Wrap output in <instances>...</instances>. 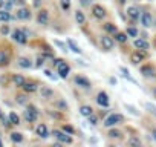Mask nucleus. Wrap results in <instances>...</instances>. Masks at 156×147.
<instances>
[{"instance_id": "nucleus-27", "label": "nucleus", "mask_w": 156, "mask_h": 147, "mask_svg": "<svg viewBox=\"0 0 156 147\" xmlns=\"http://www.w3.org/2000/svg\"><path fill=\"white\" fill-rule=\"evenodd\" d=\"M55 107H57V109H60L61 112H67V110H69V106H67V103H66V100H64V98L57 100V101H55Z\"/></svg>"}, {"instance_id": "nucleus-11", "label": "nucleus", "mask_w": 156, "mask_h": 147, "mask_svg": "<svg viewBox=\"0 0 156 147\" xmlns=\"http://www.w3.org/2000/svg\"><path fill=\"white\" fill-rule=\"evenodd\" d=\"M95 100H97V104H100L101 107H109V106H110V98H109V95H107L104 91L98 92Z\"/></svg>"}, {"instance_id": "nucleus-53", "label": "nucleus", "mask_w": 156, "mask_h": 147, "mask_svg": "<svg viewBox=\"0 0 156 147\" xmlns=\"http://www.w3.org/2000/svg\"><path fill=\"white\" fill-rule=\"evenodd\" d=\"M89 142H90V144H97V142H98V139H97V138H94V136H92V138H90V139H89Z\"/></svg>"}, {"instance_id": "nucleus-60", "label": "nucleus", "mask_w": 156, "mask_h": 147, "mask_svg": "<svg viewBox=\"0 0 156 147\" xmlns=\"http://www.w3.org/2000/svg\"><path fill=\"white\" fill-rule=\"evenodd\" d=\"M153 43H154V48H156V37H154V41Z\"/></svg>"}, {"instance_id": "nucleus-57", "label": "nucleus", "mask_w": 156, "mask_h": 147, "mask_svg": "<svg viewBox=\"0 0 156 147\" xmlns=\"http://www.w3.org/2000/svg\"><path fill=\"white\" fill-rule=\"evenodd\" d=\"M151 135H153V139L156 141V129H153V132H151Z\"/></svg>"}, {"instance_id": "nucleus-13", "label": "nucleus", "mask_w": 156, "mask_h": 147, "mask_svg": "<svg viewBox=\"0 0 156 147\" xmlns=\"http://www.w3.org/2000/svg\"><path fill=\"white\" fill-rule=\"evenodd\" d=\"M37 23L41 26H48L49 25V11L48 9H40L37 14Z\"/></svg>"}, {"instance_id": "nucleus-50", "label": "nucleus", "mask_w": 156, "mask_h": 147, "mask_svg": "<svg viewBox=\"0 0 156 147\" xmlns=\"http://www.w3.org/2000/svg\"><path fill=\"white\" fill-rule=\"evenodd\" d=\"M40 5H41V0H34V6L35 8H40Z\"/></svg>"}, {"instance_id": "nucleus-22", "label": "nucleus", "mask_w": 156, "mask_h": 147, "mask_svg": "<svg viewBox=\"0 0 156 147\" xmlns=\"http://www.w3.org/2000/svg\"><path fill=\"white\" fill-rule=\"evenodd\" d=\"M11 80H12V83H14L17 88H22V86L26 83V78H25L23 75H20V74H14V75L11 77Z\"/></svg>"}, {"instance_id": "nucleus-24", "label": "nucleus", "mask_w": 156, "mask_h": 147, "mask_svg": "<svg viewBox=\"0 0 156 147\" xmlns=\"http://www.w3.org/2000/svg\"><path fill=\"white\" fill-rule=\"evenodd\" d=\"M9 61H11L9 54H8V52H5V51H0V67L8 66V64H9Z\"/></svg>"}, {"instance_id": "nucleus-33", "label": "nucleus", "mask_w": 156, "mask_h": 147, "mask_svg": "<svg viewBox=\"0 0 156 147\" xmlns=\"http://www.w3.org/2000/svg\"><path fill=\"white\" fill-rule=\"evenodd\" d=\"M127 38H129L127 32H116V34H115V40H116L118 43H126Z\"/></svg>"}, {"instance_id": "nucleus-2", "label": "nucleus", "mask_w": 156, "mask_h": 147, "mask_svg": "<svg viewBox=\"0 0 156 147\" xmlns=\"http://www.w3.org/2000/svg\"><path fill=\"white\" fill-rule=\"evenodd\" d=\"M11 38L17 41L19 45H26L28 43V31L25 29H14L11 32Z\"/></svg>"}, {"instance_id": "nucleus-62", "label": "nucleus", "mask_w": 156, "mask_h": 147, "mask_svg": "<svg viewBox=\"0 0 156 147\" xmlns=\"http://www.w3.org/2000/svg\"><path fill=\"white\" fill-rule=\"evenodd\" d=\"M148 2H153V0H148Z\"/></svg>"}, {"instance_id": "nucleus-20", "label": "nucleus", "mask_w": 156, "mask_h": 147, "mask_svg": "<svg viewBox=\"0 0 156 147\" xmlns=\"http://www.w3.org/2000/svg\"><path fill=\"white\" fill-rule=\"evenodd\" d=\"M22 89H23L26 94H32V92H35V91L38 89V86H37L35 81H26V83L22 86Z\"/></svg>"}, {"instance_id": "nucleus-7", "label": "nucleus", "mask_w": 156, "mask_h": 147, "mask_svg": "<svg viewBox=\"0 0 156 147\" xmlns=\"http://www.w3.org/2000/svg\"><path fill=\"white\" fill-rule=\"evenodd\" d=\"M139 72H141V75H142L144 78H156V67H154L153 64H150V63L141 66Z\"/></svg>"}, {"instance_id": "nucleus-34", "label": "nucleus", "mask_w": 156, "mask_h": 147, "mask_svg": "<svg viewBox=\"0 0 156 147\" xmlns=\"http://www.w3.org/2000/svg\"><path fill=\"white\" fill-rule=\"evenodd\" d=\"M16 101H17L19 104H22V106H26V104L29 103V98H28V95L20 94V95H17V97H16Z\"/></svg>"}, {"instance_id": "nucleus-21", "label": "nucleus", "mask_w": 156, "mask_h": 147, "mask_svg": "<svg viewBox=\"0 0 156 147\" xmlns=\"http://www.w3.org/2000/svg\"><path fill=\"white\" fill-rule=\"evenodd\" d=\"M17 64L22 67V69H31L32 67V61L28 58V57H20L17 60Z\"/></svg>"}, {"instance_id": "nucleus-3", "label": "nucleus", "mask_w": 156, "mask_h": 147, "mask_svg": "<svg viewBox=\"0 0 156 147\" xmlns=\"http://www.w3.org/2000/svg\"><path fill=\"white\" fill-rule=\"evenodd\" d=\"M23 118H25L28 123H35L37 118H38V110H37V107L32 106V104H29V106L26 107V110H23Z\"/></svg>"}, {"instance_id": "nucleus-28", "label": "nucleus", "mask_w": 156, "mask_h": 147, "mask_svg": "<svg viewBox=\"0 0 156 147\" xmlns=\"http://www.w3.org/2000/svg\"><path fill=\"white\" fill-rule=\"evenodd\" d=\"M142 106H144V109H145L148 113H151L153 117H156V106H154L153 103H150V101H144Z\"/></svg>"}, {"instance_id": "nucleus-49", "label": "nucleus", "mask_w": 156, "mask_h": 147, "mask_svg": "<svg viewBox=\"0 0 156 147\" xmlns=\"http://www.w3.org/2000/svg\"><path fill=\"white\" fill-rule=\"evenodd\" d=\"M61 61H63L61 58H60V60H58V58H54V66H57V67H58V64H60Z\"/></svg>"}, {"instance_id": "nucleus-42", "label": "nucleus", "mask_w": 156, "mask_h": 147, "mask_svg": "<svg viewBox=\"0 0 156 147\" xmlns=\"http://www.w3.org/2000/svg\"><path fill=\"white\" fill-rule=\"evenodd\" d=\"M11 31H9V26L8 25H3V26H0V34L2 35H8Z\"/></svg>"}, {"instance_id": "nucleus-54", "label": "nucleus", "mask_w": 156, "mask_h": 147, "mask_svg": "<svg viewBox=\"0 0 156 147\" xmlns=\"http://www.w3.org/2000/svg\"><path fill=\"white\" fill-rule=\"evenodd\" d=\"M75 61H78V64H81V66H89L87 63H84L83 60H75Z\"/></svg>"}, {"instance_id": "nucleus-45", "label": "nucleus", "mask_w": 156, "mask_h": 147, "mask_svg": "<svg viewBox=\"0 0 156 147\" xmlns=\"http://www.w3.org/2000/svg\"><path fill=\"white\" fill-rule=\"evenodd\" d=\"M43 64H44V57L41 55V57H38V58H37V63H35V67H41Z\"/></svg>"}, {"instance_id": "nucleus-52", "label": "nucleus", "mask_w": 156, "mask_h": 147, "mask_svg": "<svg viewBox=\"0 0 156 147\" xmlns=\"http://www.w3.org/2000/svg\"><path fill=\"white\" fill-rule=\"evenodd\" d=\"M109 81H110V83H112L113 86L116 84V78H115V77H110V78H109Z\"/></svg>"}, {"instance_id": "nucleus-59", "label": "nucleus", "mask_w": 156, "mask_h": 147, "mask_svg": "<svg viewBox=\"0 0 156 147\" xmlns=\"http://www.w3.org/2000/svg\"><path fill=\"white\" fill-rule=\"evenodd\" d=\"M2 145H3V141H2V139H0V147H2Z\"/></svg>"}, {"instance_id": "nucleus-5", "label": "nucleus", "mask_w": 156, "mask_h": 147, "mask_svg": "<svg viewBox=\"0 0 156 147\" xmlns=\"http://www.w3.org/2000/svg\"><path fill=\"white\" fill-rule=\"evenodd\" d=\"M73 83H75V86L81 88V89H86V91H90V88H92L90 80L87 77H84V75H75L73 77Z\"/></svg>"}, {"instance_id": "nucleus-26", "label": "nucleus", "mask_w": 156, "mask_h": 147, "mask_svg": "<svg viewBox=\"0 0 156 147\" xmlns=\"http://www.w3.org/2000/svg\"><path fill=\"white\" fill-rule=\"evenodd\" d=\"M103 28H104L106 34H110V35H115V34L118 32V28H116V25H113V23H104Z\"/></svg>"}, {"instance_id": "nucleus-39", "label": "nucleus", "mask_w": 156, "mask_h": 147, "mask_svg": "<svg viewBox=\"0 0 156 147\" xmlns=\"http://www.w3.org/2000/svg\"><path fill=\"white\" fill-rule=\"evenodd\" d=\"M129 145H142V141L138 138V136H132L129 139Z\"/></svg>"}, {"instance_id": "nucleus-37", "label": "nucleus", "mask_w": 156, "mask_h": 147, "mask_svg": "<svg viewBox=\"0 0 156 147\" xmlns=\"http://www.w3.org/2000/svg\"><path fill=\"white\" fill-rule=\"evenodd\" d=\"M126 32H127V35H129V37H138V35H139V31L135 28V25H133V26H129Z\"/></svg>"}, {"instance_id": "nucleus-41", "label": "nucleus", "mask_w": 156, "mask_h": 147, "mask_svg": "<svg viewBox=\"0 0 156 147\" xmlns=\"http://www.w3.org/2000/svg\"><path fill=\"white\" fill-rule=\"evenodd\" d=\"M87 121H89L90 126H97V124H98V115H94V113H92V115L87 118Z\"/></svg>"}, {"instance_id": "nucleus-30", "label": "nucleus", "mask_w": 156, "mask_h": 147, "mask_svg": "<svg viewBox=\"0 0 156 147\" xmlns=\"http://www.w3.org/2000/svg\"><path fill=\"white\" fill-rule=\"evenodd\" d=\"M124 109H126L129 113L135 115V117H141V112H139L135 106H132V104H129V103H124Z\"/></svg>"}, {"instance_id": "nucleus-9", "label": "nucleus", "mask_w": 156, "mask_h": 147, "mask_svg": "<svg viewBox=\"0 0 156 147\" xmlns=\"http://www.w3.org/2000/svg\"><path fill=\"white\" fill-rule=\"evenodd\" d=\"M126 13H127V17H129L133 23H135L136 20H139V19H141V14H142V13H141V9H139V6H136V5L129 6Z\"/></svg>"}, {"instance_id": "nucleus-43", "label": "nucleus", "mask_w": 156, "mask_h": 147, "mask_svg": "<svg viewBox=\"0 0 156 147\" xmlns=\"http://www.w3.org/2000/svg\"><path fill=\"white\" fill-rule=\"evenodd\" d=\"M12 6H14V2H12V0H9V2H5V6H3V9H6V11H11V9H12Z\"/></svg>"}, {"instance_id": "nucleus-44", "label": "nucleus", "mask_w": 156, "mask_h": 147, "mask_svg": "<svg viewBox=\"0 0 156 147\" xmlns=\"http://www.w3.org/2000/svg\"><path fill=\"white\" fill-rule=\"evenodd\" d=\"M44 75H46V77H49V78H51V80H54V81L57 80V77L54 75V74H52L49 69H44Z\"/></svg>"}, {"instance_id": "nucleus-16", "label": "nucleus", "mask_w": 156, "mask_h": 147, "mask_svg": "<svg viewBox=\"0 0 156 147\" xmlns=\"http://www.w3.org/2000/svg\"><path fill=\"white\" fill-rule=\"evenodd\" d=\"M141 25L144 28H151L153 26V17H151V14L148 11H144L141 14Z\"/></svg>"}, {"instance_id": "nucleus-6", "label": "nucleus", "mask_w": 156, "mask_h": 147, "mask_svg": "<svg viewBox=\"0 0 156 147\" xmlns=\"http://www.w3.org/2000/svg\"><path fill=\"white\" fill-rule=\"evenodd\" d=\"M100 41H101V48H103V51H112V49H115V41H116V40H115L113 37H110V34L101 35Z\"/></svg>"}, {"instance_id": "nucleus-14", "label": "nucleus", "mask_w": 156, "mask_h": 147, "mask_svg": "<svg viewBox=\"0 0 156 147\" xmlns=\"http://www.w3.org/2000/svg\"><path fill=\"white\" fill-rule=\"evenodd\" d=\"M57 69H58V77H60V78H67V77H69V74H70V66H69L64 60L58 64Z\"/></svg>"}, {"instance_id": "nucleus-55", "label": "nucleus", "mask_w": 156, "mask_h": 147, "mask_svg": "<svg viewBox=\"0 0 156 147\" xmlns=\"http://www.w3.org/2000/svg\"><path fill=\"white\" fill-rule=\"evenodd\" d=\"M5 2H6V0H0V9L5 6Z\"/></svg>"}, {"instance_id": "nucleus-23", "label": "nucleus", "mask_w": 156, "mask_h": 147, "mask_svg": "<svg viewBox=\"0 0 156 147\" xmlns=\"http://www.w3.org/2000/svg\"><path fill=\"white\" fill-rule=\"evenodd\" d=\"M14 17L11 16V11H6V9H0V22L2 23H8L9 20H12Z\"/></svg>"}, {"instance_id": "nucleus-63", "label": "nucleus", "mask_w": 156, "mask_h": 147, "mask_svg": "<svg viewBox=\"0 0 156 147\" xmlns=\"http://www.w3.org/2000/svg\"><path fill=\"white\" fill-rule=\"evenodd\" d=\"M154 26H156V25H154Z\"/></svg>"}, {"instance_id": "nucleus-38", "label": "nucleus", "mask_w": 156, "mask_h": 147, "mask_svg": "<svg viewBox=\"0 0 156 147\" xmlns=\"http://www.w3.org/2000/svg\"><path fill=\"white\" fill-rule=\"evenodd\" d=\"M60 6L63 11H69L70 9V0H60Z\"/></svg>"}, {"instance_id": "nucleus-15", "label": "nucleus", "mask_w": 156, "mask_h": 147, "mask_svg": "<svg viewBox=\"0 0 156 147\" xmlns=\"http://www.w3.org/2000/svg\"><path fill=\"white\" fill-rule=\"evenodd\" d=\"M31 17H32L31 9L26 6H20L17 11V16H16V19H19V20H31Z\"/></svg>"}, {"instance_id": "nucleus-31", "label": "nucleus", "mask_w": 156, "mask_h": 147, "mask_svg": "<svg viewBox=\"0 0 156 147\" xmlns=\"http://www.w3.org/2000/svg\"><path fill=\"white\" fill-rule=\"evenodd\" d=\"M107 136H109L110 139H118V138H121V136H122V133H121V130L110 127V129H109V133H107Z\"/></svg>"}, {"instance_id": "nucleus-25", "label": "nucleus", "mask_w": 156, "mask_h": 147, "mask_svg": "<svg viewBox=\"0 0 156 147\" xmlns=\"http://www.w3.org/2000/svg\"><path fill=\"white\" fill-rule=\"evenodd\" d=\"M92 113H94V109H92L89 104L80 106V115H81V117H84V118H89Z\"/></svg>"}, {"instance_id": "nucleus-32", "label": "nucleus", "mask_w": 156, "mask_h": 147, "mask_svg": "<svg viewBox=\"0 0 156 147\" xmlns=\"http://www.w3.org/2000/svg\"><path fill=\"white\" fill-rule=\"evenodd\" d=\"M11 141L12 142H16V144H19V142H22L23 141V135L20 133V132H11Z\"/></svg>"}, {"instance_id": "nucleus-56", "label": "nucleus", "mask_w": 156, "mask_h": 147, "mask_svg": "<svg viewBox=\"0 0 156 147\" xmlns=\"http://www.w3.org/2000/svg\"><path fill=\"white\" fill-rule=\"evenodd\" d=\"M119 17H121V19H122V20H126V19H127V16H126V14H124V13H119Z\"/></svg>"}, {"instance_id": "nucleus-1", "label": "nucleus", "mask_w": 156, "mask_h": 147, "mask_svg": "<svg viewBox=\"0 0 156 147\" xmlns=\"http://www.w3.org/2000/svg\"><path fill=\"white\" fill-rule=\"evenodd\" d=\"M124 121H126V118H124L122 113H110V115H107L104 118L103 124H104V127L110 129V127H115V126H118V124H121Z\"/></svg>"}, {"instance_id": "nucleus-19", "label": "nucleus", "mask_w": 156, "mask_h": 147, "mask_svg": "<svg viewBox=\"0 0 156 147\" xmlns=\"http://www.w3.org/2000/svg\"><path fill=\"white\" fill-rule=\"evenodd\" d=\"M67 46H69V49H70L72 52H75V54H78V55L83 54V49L76 45V41H75L73 38H67Z\"/></svg>"}, {"instance_id": "nucleus-18", "label": "nucleus", "mask_w": 156, "mask_h": 147, "mask_svg": "<svg viewBox=\"0 0 156 147\" xmlns=\"http://www.w3.org/2000/svg\"><path fill=\"white\" fill-rule=\"evenodd\" d=\"M40 95L43 100H51L54 97V89L49 88V86H41L40 88Z\"/></svg>"}, {"instance_id": "nucleus-35", "label": "nucleus", "mask_w": 156, "mask_h": 147, "mask_svg": "<svg viewBox=\"0 0 156 147\" xmlns=\"http://www.w3.org/2000/svg\"><path fill=\"white\" fill-rule=\"evenodd\" d=\"M8 117H9V121L12 123V126H19V124H20V117H19L16 112H9Z\"/></svg>"}, {"instance_id": "nucleus-48", "label": "nucleus", "mask_w": 156, "mask_h": 147, "mask_svg": "<svg viewBox=\"0 0 156 147\" xmlns=\"http://www.w3.org/2000/svg\"><path fill=\"white\" fill-rule=\"evenodd\" d=\"M43 57H44V58H54V54L49 51V52H44V54H43Z\"/></svg>"}, {"instance_id": "nucleus-40", "label": "nucleus", "mask_w": 156, "mask_h": 147, "mask_svg": "<svg viewBox=\"0 0 156 147\" xmlns=\"http://www.w3.org/2000/svg\"><path fill=\"white\" fill-rule=\"evenodd\" d=\"M64 132H67L69 135H73L75 133V127L73 126H69V124H63V127H61Z\"/></svg>"}, {"instance_id": "nucleus-61", "label": "nucleus", "mask_w": 156, "mask_h": 147, "mask_svg": "<svg viewBox=\"0 0 156 147\" xmlns=\"http://www.w3.org/2000/svg\"><path fill=\"white\" fill-rule=\"evenodd\" d=\"M0 118H2V110H0Z\"/></svg>"}, {"instance_id": "nucleus-46", "label": "nucleus", "mask_w": 156, "mask_h": 147, "mask_svg": "<svg viewBox=\"0 0 156 147\" xmlns=\"http://www.w3.org/2000/svg\"><path fill=\"white\" fill-rule=\"evenodd\" d=\"M80 5L84 6V8H87V6L92 5V0H80Z\"/></svg>"}, {"instance_id": "nucleus-4", "label": "nucleus", "mask_w": 156, "mask_h": 147, "mask_svg": "<svg viewBox=\"0 0 156 147\" xmlns=\"http://www.w3.org/2000/svg\"><path fill=\"white\" fill-rule=\"evenodd\" d=\"M52 135H54V136L57 138V141H60L61 144H72V142H73L72 135H69V133L64 132L63 129H61V130H54Z\"/></svg>"}, {"instance_id": "nucleus-29", "label": "nucleus", "mask_w": 156, "mask_h": 147, "mask_svg": "<svg viewBox=\"0 0 156 147\" xmlns=\"http://www.w3.org/2000/svg\"><path fill=\"white\" fill-rule=\"evenodd\" d=\"M75 20H76V23L78 25H84L86 23V16H84V13L83 11H75Z\"/></svg>"}, {"instance_id": "nucleus-12", "label": "nucleus", "mask_w": 156, "mask_h": 147, "mask_svg": "<svg viewBox=\"0 0 156 147\" xmlns=\"http://www.w3.org/2000/svg\"><path fill=\"white\" fill-rule=\"evenodd\" d=\"M35 135L40 136V138H43V139H46V138L51 136V132H49V129H48V126L44 123H40L35 127Z\"/></svg>"}, {"instance_id": "nucleus-36", "label": "nucleus", "mask_w": 156, "mask_h": 147, "mask_svg": "<svg viewBox=\"0 0 156 147\" xmlns=\"http://www.w3.org/2000/svg\"><path fill=\"white\" fill-rule=\"evenodd\" d=\"M54 45H55V46H58L64 54H67V52H69V46H67V43H63V41H60V40H54Z\"/></svg>"}, {"instance_id": "nucleus-10", "label": "nucleus", "mask_w": 156, "mask_h": 147, "mask_svg": "<svg viewBox=\"0 0 156 147\" xmlns=\"http://www.w3.org/2000/svg\"><path fill=\"white\" fill-rule=\"evenodd\" d=\"M145 60V51H141V49H136L130 54V63L132 64H139L141 61Z\"/></svg>"}, {"instance_id": "nucleus-51", "label": "nucleus", "mask_w": 156, "mask_h": 147, "mask_svg": "<svg viewBox=\"0 0 156 147\" xmlns=\"http://www.w3.org/2000/svg\"><path fill=\"white\" fill-rule=\"evenodd\" d=\"M126 2H127V0H116V3H118L119 6H122V5H126Z\"/></svg>"}, {"instance_id": "nucleus-8", "label": "nucleus", "mask_w": 156, "mask_h": 147, "mask_svg": "<svg viewBox=\"0 0 156 147\" xmlns=\"http://www.w3.org/2000/svg\"><path fill=\"white\" fill-rule=\"evenodd\" d=\"M92 16L97 19V20H103V19H106L107 17V11H106V8L103 6V5H92Z\"/></svg>"}, {"instance_id": "nucleus-17", "label": "nucleus", "mask_w": 156, "mask_h": 147, "mask_svg": "<svg viewBox=\"0 0 156 147\" xmlns=\"http://www.w3.org/2000/svg\"><path fill=\"white\" fill-rule=\"evenodd\" d=\"M133 46L136 48V49H141V51H147L148 48H150V43L147 41V38H135L133 40Z\"/></svg>"}, {"instance_id": "nucleus-58", "label": "nucleus", "mask_w": 156, "mask_h": 147, "mask_svg": "<svg viewBox=\"0 0 156 147\" xmlns=\"http://www.w3.org/2000/svg\"><path fill=\"white\" fill-rule=\"evenodd\" d=\"M153 95H154V98H156V88L153 89Z\"/></svg>"}, {"instance_id": "nucleus-47", "label": "nucleus", "mask_w": 156, "mask_h": 147, "mask_svg": "<svg viewBox=\"0 0 156 147\" xmlns=\"http://www.w3.org/2000/svg\"><path fill=\"white\" fill-rule=\"evenodd\" d=\"M16 6H25L26 5V0H12Z\"/></svg>"}]
</instances>
